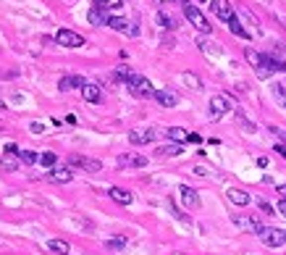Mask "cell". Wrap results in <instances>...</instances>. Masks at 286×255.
I'll return each instance as SVG.
<instances>
[{
	"mask_svg": "<svg viewBox=\"0 0 286 255\" xmlns=\"http://www.w3.org/2000/svg\"><path fill=\"white\" fill-rule=\"evenodd\" d=\"M184 16H187V19L192 21V26H195L197 32H202V34H210V29H213V26H210V21L205 19V16H202V11H200L197 5L184 3Z\"/></svg>",
	"mask_w": 286,
	"mask_h": 255,
	"instance_id": "obj_1",
	"label": "cell"
},
{
	"mask_svg": "<svg viewBox=\"0 0 286 255\" xmlns=\"http://www.w3.org/2000/svg\"><path fill=\"white\" fill-rule=\"evenodd\" d=\"M55 161H58V156H55V153H50V150L40 153V163H42L45 169H53V166H55Z\"/></svg>",
	"mask_w": 286,
	"mask_h": 255,
	"instance_id": "obj_28",
	"label": "cell"
},
{
	"mask_svg": "<svg viewBox=\"0 0 286 255\" xmlns=\"http://www.w3.org/2000/svg\"><path fill=\"white\" fill-rule=\"evenodd\" d=\"M81 95H84L87 103H100V97H103V92H100V85H95V82H87V87L81 89Z\"/></svg>",
	"mask_w": 286,
	"mask_h": 255,
	"instance_id": "obj_17",
	"label": "cell"
},
{
	"mask_svg": "<svg viewBox=\"0 0 286 255\" xmlns=\"http://www.w3.org/2000/svg\"><path fill=\"white\" fill-rule=\"evenodd\" d=\"M244 56H247V61H250L255 69L263 63V53H257V50H252V48H247V53H244Z\"/></svg>",
	"mask_w": 286,
	"mask_h": 255,
	"instance_id": "obj_30",
	"label": "cell"
},
{
	"mask_svg": "<svg viewBox=\"0 0 286 255\" xmlns=\"http://www.w3.org/2000/svg\"><path fill=\"white\" fill-rule=\"evenodd\" d=\"M95 5L103 8V11H121L124 0H95Z\"/></svg>",
	"mask_w": 286,
	"mask_h": 255,
	"instance_id": "obj_22",
	"label": "cell"
},
{
	"mask_svg": "<svg viewBox=\"0 0 286 255\" xmlns=\"http://www.w3.org/2000/svg\"><path fill=\"white\" fill-rule=\"evenodd\" d=\"M197 45H200V48H202V50L208 53V56H218V53H220V50L215 48V45H213V42H208V40H200Z\"/></svg>",
	"mask_w": 286,
	"mask_h": 255,
	"instance_id": "obj_31",
	"label": "cell"
},
{
	"mask_svg": "<svg viewBox=\"0 0 286 255\" xmlns=\"http://www.w3.org/2000/svg\"><path fill=\"white\" fill-rule=\"evenodd\" d=\"M110 29H116V32H124V34H129V37H137L140 34V29L137 26H132L126 19H121V16H110Z\"/></svg>",
	"mask_w": 286,
	"mask_h": 255,
	"instance_id": "obj_9",
	"label": "cell"
},
{
	"mask_svg": "<svg viewBox=\"0 0 286 255\" xmlns=\"http://www.w3.org/2000/svg\"><path fill=\"white\" fill-rule=\"evenodd\" d=\"M45 179L55 181V184H69V181L73 179V174H71L69 166H63V169H50L48 174H45Z\"/></svg>",
	"mask_w": 286,
	"mask_h": 255,
	"instance_id": "obj_11",
	"label": "cell"
},
{
	"mask_svg": "<svg viewBox=\"0 0 286 255\" xmlns=\"http://www.w3.org/2000/svg\"><path fill=\"white\" fill-rule=\"evenodd\" d=\"M279 195H281V200H286V184H281V187H279Z\"/></svg>",
	"mask_w": 286,
	"mask_h": 255,
	"instance_id": "obj_38",
	"label": "cell"
},
{
	"mask_svg": "<svg viewBox=\"0 0 286 255\" xmlns=\"http://www.w3.org/2000/svg\"><path fill=\"white\" fill-rule=\"evenodd\" d=\"M279 213L286 216V200H279Z\"/></svg>",
	"mask_w": 286,
	"mask_h": 255,
	"instance_id": "obj_35",
	"label": "cell"
},
{
	"mask_svg": "<svg viewBox=\"0 0 286 255\" xmlns=\"http://www.w3.org/2000/svg\"><path fill=\"white\" fill-rule=\"evenodd\" d=\"M179 192H181V203L187 205V208H200V197H197V192H195L192 187L181 184V187H179Z\"/></svg>",
	"mask_w": 286,
	"mask_h": 255,
	"instance_id": "obj_16",
	"label": "cell"
},
{
	"mask_svg": "<svg viewBox=\"0 0 286 255\" xmlns=\"http://www.w3.org/2000/svg\"><path fill=\"white\" fill-rule=\"evenodd\" d=\"M234 226H239L242 232H252V234H260L265 229L257 216H234Z\"/></svg>",
	"mask_w": 286,
	"mask_h": 255,
	"instance_id": "obj_5",
	"label": "cell"
},
{
	"mask_svg": "<svg viewBox=\"0 0 286 255\" xmlns=\"http://www.w3.org/2000/svg\"><path fill=\"white\" fill-rule=\"evenodd\" d=\"M105 245H108L110 250H124V248H126V237H121V234H118V237H110Z\"/></svg>",
	"mask_w": 286,
	"mask_h": 255,
	"instance_id": "obj_29",
	"label": "cell"
},
{
	"mask_svg": "<svg viewBox=\"0 0 286 255\" xmlns=\"http://www.w3.org/2000/svg\"><path fill=\"white\" fill-rule=\"evenodd\" d=\"M228 29H231V34H236V37H242V40H250V32H247L244 26L239 24V19H236V16H234L231 21H228Z\"/></svg>",
	"mask_w": 286,
	"mask_h": 255,
	"instance_id": "obj_23",
	"label": "cell"
},
{
	"mask_svg": "<svg viewBox=\"0 0 286 255\" xmlns=\"http://www.w3.org/2000/svg\"><path fill=\"white\" fill-rule=\"evenodd\" d=\"M0 111H5V100H0Z\"/></svg>",
	"mask_w": 286,
	"mask_h": 255,
	"instance_id": "obj_39",
	"label": "cell"
},
{
	"mask_svg": "<svg viewBox=\"0 0 286 255\" xmlns=\"http://www.w3.org/2000/svg\"><path fill=\"white\" fill-rule=\"evenodd\" d=\"M158 21L165 26V29H171V32H173V29H176V26H179V21L173 19L171 13H165V11H158Z\"/></svg>",
	"mask_w": 286,
	"mask_h": 255,
	"instance_id": "obj_26",
	"label": "cell"
},
{
	"mask_svg": "<svg viewBox=\"0 0 286 255\" xmlns=\"http://www.w3.org/2000/svg\"><path fill=\"white\" fill-rule=\"evenodd\" d=\"M73 87L84 89V87H87V79H84V77H63V79L58 82V89H61V92H69V89H73Z\"/></svg>",
	"mask_w": 286,
	"mask_h": 255,
	"instance_id": "obj_15",
	"label": "cell"
},
{
	"mask_svg": "<svg viewBox=\"0 0 286 255\" xmlns=\"http://www.w3.org/2000/svg\"><path fill=\"white\" fill-rule=\"evenodd\" d=\"M29 129H32V132H34V134H40V132H42V124H37V121H34V124H32V126H29Z\"/></svg>",
	"mask_w": 286,
	"mask_h": 255,
	"instance_id": "obj_36",
	"label": "cell"
},
{
	"mask_svg": "<svg viewBox=\"0 0 286 255\" xmlns=\"http://www.w3.org/2000/svg\"><path fill=\"white\" fill-rule=\"evenodd\" d=\"M108 195H110V200H116L118 205H132L134 203V195L129 192V189H121V187H110Z\"/></svg>",
	"mask_w": 286,
	"mask_h": 255,
	"instance_id": "obj_13",
	"label": "cell"
},
{
	"mask_svg": "<svg viewBox=\"0 0 286 255\" xmlns=\"http://www.w3.org/2000/svg\"><path fill=\"white\" fill-rule=\"evenodd\" d=\"M276 153H279L281 158H286V148H284V145H276Z\"/></svg>",
	"mask_w": 286,
	"mask_h": 255,
	"instance_id": "obj_37",
	"label": "cell"
},
{
	"mask_svg": "<svg viewBox=\"0 0 286 255\" xmlns=\"http://www.w3.org/2000/svg\"><path fill=\"white\" fill-rule=\"evenodd\" d=\"M165 137H168V140H173V142H187L189 140V134L187 132H184L181 129V126H171V129H165Z\"/></svg>",
	"mask_w": 286,
	"mask_h": 255,
	"instance_id": "obj_21",
	"label": "cell"
},
{
	"mask_svg": "<svg viewBox=\"0 0 286 255\" xmlns=\"http://www.w3.org/2000/svg\"><path fill=\"white\" fill-rule=\"evenodd\" d=\"M155 3H168V0H155Z\"/></svg>",
	"mask_w": 286,
	"mask_h": 255,
	"instance_id": "obj_40",
	"label": "cell"
},
{
	"mask_svg": "<svg viewBox=\"0 0 286 255\" xmlns=\"http://www.w3.org/2000/svg\"><path fill=\"white\" fill-rule=\"evenodd\" d=\"M210 8H213V13L218 16L220 21H226V24L236 16V13H234V5L228 3V0H213V5H210Z\"/></svg>",
	"mask_w": 286,
	"mask_h": 255,
	"instance_id": "obj_7",
	"label": "cell"
},
{
	"mask_svg": "<svg viewBox=\"0 0 286 255\" xmlns=\"http://www.w3.org/2000/svg\"><path fill=\"white\" fill-rule=\"evenodd\" d=\"M228 111H231V105H228V100L223 95L210 97V118H223Z\"/></svg>",
	"mask_w": 286,
	"mask_h": 255,
	"instance_id": "obj_8",
	"label": "cell"
},
{
	"mask_svg": "<svg viewBox=\"0 0 286 255\" xmlns=\"http://www.w3.org/2000/svg\"><path fill=\"white\" fill-rule=\"evenodd\" d=\"M87 21H89L92 26H108V24H110V13L103 11V8H97V5H92L89 13H87Z\"/></svg>",
	"mask_w": 286,
	"mask_h": 255,
	"instance_id": "obj_10",
	"label": "cell"
},
{
	"mask_svg": "<svg viewBox=\"0 0 286 255\" xmlns=\"http://www.w3.org/2000/svg\"><path fill=\"white\" fill-rule=\"evenodd\" d=\"M129 142L132 145H150V142H155V129H134V132H129Z\"/></svg>",
	"mask_w": 286,
	"mask_h": 255,
	"instance_id": "obj_12",
	"label": "cell"
},
{
	"mask_svg": "<svg viewBox=\"0 0 286 255\" xmlns=\"http://www.w3.org/2000/svg\"><path fill=\"white\" fill-rule=\"evenodd\" d=\"M228 200H231L234 205H242V208H244V205H250V200H252V197L247 195L244 189H236V187H231V189H228Z\"/></svg>",
	"mask_w": 286,
	"mask_h": 255,
	"instance_id": "obj_19",
	"label": "cell"
},
{
	"mask_svg": "<svg viewBox=\"0 0 286 255\" xmlns=\"http://www.w3.org/2000/svg\"><path fill=\"white\" fill-rule=\"evenodd\" d=\"M126 87H129V92L137 95V97H152V95H155L150 79H147V77H140V74H132V77H129Z\"/></svg>",
	"mask_w": 286,
	"mask_h": 255,
	"instance_id": "obj_2",
	"label": "cell"
},
{
	"mask_svg": "<svg viewBox=\"0 0 286 255\" xmlns=\"http://www.w3.org/2000/svg\"><path fill=\"white\" fill-rule=\"evenodd\" d=\"M18 161H21L24 166H32V163L40 161V156H37L34 150H18Z\"/></svg>",
	"mask_w": 286,
	"mask_h": 255,
	"instance_id": "obj_27",
	"label": "cell"
},
{
	"mask_svg": "<svg viewBox=\"0 0 286 255\" xmlns=\"http://www.w3.org/2000/svg\"><path fill=\"white\" fill-rule=\"evenodd\" d=\"M5 153H8V156H18V148H16L13 142H8V145H5Z\"/></svg>",
	"mask_w": 286,
	"mask_h": 255,
	"instance_id": "obj_34",
	"label": "cell"
},
{
	"mask_svg": "<svg viewBox=\"0 0 286 255\" xmlns=\"http://www.w3.org/2000/svg\"><path fill=\"white\" fill-rule=\"evenodd\" d=\"M69 163H71V166H76V169H81V171H89V174H97V171L103 169V163H100V161L84 158V156H71Z\"/></svg>",
	"mask_w": 286,
	"mask_h": 255,
	"instance_id": "obj_6",
	"label": "cell"
},
{
	"mask_svg": "<svg viewBox=\"0 0 286 255\" xmlns=\"http://www.w3.org/2000/svg\"><path fill=\"white\" fill-rule=\"evenodd\" d=\"M271 92H273V100H276V103H279L284 111H286V87H284V85H273Z\"/></svg>",
	"mask_w": 286,
	"mask_h": 255,
	"instance_id": "obj_24",
	"label": "cell"
},
{
	"mask_svg": "<svg viewBox=\"0 0 286 255\" xmlns=\"http://www.w3.org/2000/svg\"><path fill=\"white\" fill-rule=\"evenodd\" d=\"M257 237H260V242L268 245V248H281V245H286V232H281V229H268V226H265Z\"/></svg>",
	"mask_w": 286,
	"mask_h": 255,
	"instance_id": "obj_4",
	"label": "cell"
},
{
	"mask_svg": "<svg viewBox=\"0 0 286 255\" xmlns=\"http://www.w3.org/2000/svg\"><path fill=\"white\" fill-rule=\"evenodd\" d=\"M118 166L142 169V166H147V158H144V156H121V158H118Z\"/></svg>",
	"mask_w": 286,
	"mask_h": 255,
	"instance_id": "obj_18",
	"label": "cell"
},
{
	"mask_svg": "<svg viewBox=\"0 0 286 255\" xmlns=\"http://www.w3.org/2000/svg\"><path fill=\"white\" fill-rule=\"evenodd\" d=\"M181 153H184V148H181V145H165V148H160V150H158V156L176 158V156H181Z\"/></svg>",
	"mask_w": 286,
	"mask_h": 255,
	"instance_id": "obj_25",
	"label": "cell"
},
{
	"mask_svg": "<svg viewBox=\"0 0 286 255\" xmlns=\"http://www.w3.org/2000/svg\"><path fill=\"white\" fill-rule=\"evenodd\" d=\"M181 79H184V82H187V85H189V87H195V89H200V87H202V82H200V79H197L195 74H184Z\"/></svg>",
	"mask_w": 286,
	"mask_h": 255,
	"instance_id": "obj_32",
	"label": "cell"
},
{
	"mask_svg": "<svg viewBox=\"0 0 286 255\" xmlns=\"http://www.w3.org/2000/svg\"><path fill=\"white\" fill-rule=\"evenodd\" d=\"M271 132L276 134V137H281V142H284V148H286V132H284V129H276V126H271Z\"/></svg>",
	"mask_w": 286,
	"mask_h": 255,
	"instance_id": "obj_33",
	"label": "cell"
},
{
	"mask_svg": "<svg viewBox=\"0 0 286 255\" xmlns=\"http://www.w3.org/2000/svg\"><path fill=\"white\" fill-rule=\"evenodd\" d=\"M55 42L63 45V48H81V45H84V37H81L79 32H71V29H58Z\"/></svg>",
	"mask_w": 286,
	"mask_h": 255,
	"instance_id": "obj_3",
	"label": "cell"
},
{
	"mask_svg": "<svg viewBox=\"0 0 286 255\" xmlns=\"http://www.w3.org/2000/svg\"><path fill=\"white\" fill-rule=\"evenodd\" d=\"M48 250H53V253H58V255H69L71 253V245L69 242H63V240H48Z\"/></svg>",
	"mask_w": 286,
	"mask_h": 255,
	"instance_id": "obj_20",
	"label": "cell"
},
{
	"mask_svg": "<svg viewBox=\"0 0 286 255\" xmlns=\"http://www.w3.org/2000/svg\"><path fill=\"white\" fill-rule=\"evenodd\" d=\"M158 103L163 105V108H173L179 103V95L176 92H171V89H155V95H152Z\"/></svg>",
	"mask_w": 286,
	"mask_h": 255,
	"instance_id": "obj_14",
	"label": "cell"
}]
</instances>
